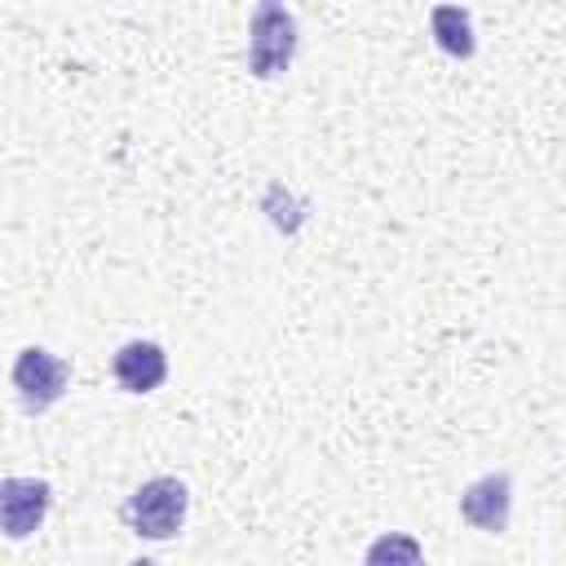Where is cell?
Instances as JSON below:
<instances>
[{"instance_id":"obj_6","label":"cell","mask_w":566,"mask_h":566,"mask_svg":"<svg viewBox=\"0 0 566 566\" xmlns=\"http://www.w3.org/2000/svg\"><path fill=\"white\" fill-rule=\"evenodd\" d=\"M111 371H115L124 394H155L168 380V354L155 340H128L115 349Z\"/></svg>"},{"instance_id":"obj_7","label":"cell","mask_w":566,"mask_h":566,"mask_svg":"<svg viewBox=\"0 0 566 566\" xmlns=\"http://www.w3.org/2000/svg\"><path fill=\"white\" fill-rule=\"evenodd\" d=\"M429 27H433V44L447 53V57H473L478 40H473V18L469 9L460 4H438L429 13Z\"/></svg>"},{"instance_id":"obj_8","label":"cell","mask_w":566,"mask_h":566,"mask_svg":"<svg viewBox=\"0 0 566 566\" xmlns=\"http://www.w3.org/2000/svg\"><path fill=\"white\" fill-rule=\"evenodd\" d=\"M261 208H265L270 226H274V230H283V234H296V230L310 221V199L292 195L283 181H270V186H265V195H261Z\"/></svg>"},{"instance_id":"obj_9","label":"cell","mask_w":566,"mask_h":566,"mask_svg":"<svg viewBox=\"0 0 566 566\" xmlns=\"http://www.w3.org/2000/svg\"><path fill=\"white\" fill-rule=\"evenodd\" d=\"M363 566H424V548L416 535L389 531V535L371 539V548L363 553Z\"/></svg>"},{"instance_id":"obj_3","label":"cell","mask_w":566,"mask_h":566,"mask_svg":"<svg viewBox=\"0 0 566 566\" xmlns=\"http://www.w3.org/2000/svg\"><path fill=\"white\" fill-rule=\"evenodd\" d=\"M9 380H13V389H18V402H22L31 416H40V411H49V407L66 394V385H71V363L57 358V354L44 349V345H27V349H18V358H13V367H9Z\"/></svg>"},{"instance_id":"obj_2","label":"cell","mask_w":566,"mask_h":566,"mask_svg":"<svg viewBox=\"0 0 566 566\" xmlns=\"http://www.w3.org/2000/svg\"><path fill=\"white\" fill-rule=\"evenodd\" d=\"M190 509V491L181 478H146L128 500H124V522L133 526V535L142 539H172L186 522Z\"/></svg>"},{"instance_id":"obj_4","label":"cell","mask_w":566,"mask_h":566,"mask_svg":"<svg viewBox=\"0 0 566 566\" xmlns=\"http://www.w3.org/2000/svg\"><path fill=\"white\" fill-rule=\"evenodd\" d=\"M460 517L469 526H478L482 535H504L509 517H513V478L504 469L482 473L478 482H469L460 491Z\"/></svg>"},{"instance_id":"obj_10","label":"cell","mask_w":566,"mask_h":566,"mask_svg":"<svg viewBox=\"0 0 566 566\" xmlns=\"http://www.w3.org/2000/svg\"><path fill=\"white\" fill-rule=\"evenodd\" d=\"M128 566H159V562H150V557H137V562H128Z\"/></svg>"},{"instance_id":"obj_1","label":"cell","mask_w":566,"mask_h":566,"mask_svg":"<svg viewBox=\"0 0 566 566\" xmlns=\"http://www.w3.org/2000/svg\"><path fill=\"white\" fill-rule=\"evenodd\" d=\"M296 44H301V31H296V13L279 0H261L252 9V22H248V71L256 80H274L292 66L296 57Z\"/></svg>"},{"instance_id":"obj_5","label":"cell","mask_w":566,"mask_h":566,"mask_svg":"<svg viewBox=\"0 0 566 566\" xmlns=\"http://www.w3.org/2000/svg\"><path fill=\"white\" fill-rule=\"evenodd\" d=\"M53 486L44 478H4L0 482V526L9 539H27L49 517Z\"/></svg>"}]
</instances>
